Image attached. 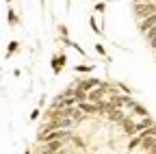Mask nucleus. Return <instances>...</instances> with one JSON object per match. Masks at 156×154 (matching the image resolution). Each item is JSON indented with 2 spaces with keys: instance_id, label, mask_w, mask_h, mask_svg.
Wrapping results in <instances>:
<instances>
[{
  "instance_id": "nucleus-1",
  "label": "nucleus",
  "mask_w": 156,
  "mask_h": 154,
  "mask_svg": "<svg viewBox=\"0 0 156 154\" xmlns=\"http://www.w3.org/2000/svg\"><path fill=\"white\" fill-rule=\"evenodd\" d=\"M156 13V2L154 0H145V2H134V15L139 17V20H143V17Z\"/></svg>"
},
{
  "instance_id": "nucleus-2",
  "label": "nucleus",
  "mask_w": 156,
  "mask_h": 154,
  "mask_svg": "<svg viewBox=\"0 0 156 154\" xmlns=\"http://www.w3.org/2000/svg\"><path fill=\"white\" fill-rule=\"evenodd\" d=\"M100 85H102L100 78H83V81H78V83H76V87H80V89H85V91L95 89V87H100Z\"/></svg>"
},
{
  "instance_id": "nucleus-3",
  "label": "nucleus",
  "mask_w": 156,
  "mask_h": 154,
  "mask_svg": "<svg viewBox=\"0 0 156 154\" xmlns=\"http://www.w3.org/2000/svg\"><path fill=\"white\" fill-rule=\"evenodd\" d=\"M154 24H156V13H152V15L143 17V20H141V24H139V30H141V35H143L145 30H150Z\"/></svg>"
},
{
  "instance_id": "nucleus-4",
  "label": "nucleus",
  "mask_w": 156,
  "mask_h": 154,
  "mask_svg": "<svg viewBox=\"0 0 156 154\" xmlns=\"http://www.w3.org/2000/svg\"><path fill=\"white\" fill-rule=\"evenodd\" d=\"M63 65H65V54H61V56H52V72H54V74H61Z\"/></svg>"
},
{
  "instance_id": "nucleus-5",
  "label": "nucleus",
  "mask_w": 156,
  "mask_h": 154,
  "mask_svg": "<svg viewBox=\"0 0 156 154\" xmlns=\"http://www.w3.org/2000/svg\"><path fill=\"white\" fill-rule=\"evenodd\" d=\"M130 109H132V113H134V115H139V117H150V113H147V109H143V106H141L139 102H134V104H132Z\"/></svg>"
},
{
  "instance_id": "nucleus-6",
  "label": "nucleus",
  "mask_w": 156,
  "mask_h": 154,
  "mask_svg": "<svg viewBox=\"0 0 156 154\" xmlns=\"http://www.w3.org/2000/svg\"><path fill=\"white\" fill-rule=\"evenodd\" d=\"M20 50V44L17 41H9V48H7V56H11L13 52H17Z\"/></svg>"
},
{
  "instance_id": "nucleus-7",
  "label": "nucleus",
  "mask_w": 156,
  "mask_h": 154,
  "mask_svg": "<svg viewBox=\"0 0 156 154\" xmlns=\"http://www.w3.org/2000/svg\"><path fill=\"white\" fill-rule=\"evenodd\" d=\"M7 15H9V24H11V26H15V24H17V15H15V11H13V9H9V11H7Z\"/></svg>"
},
{
  "instance_id": "nucleus-8",
  "label": "nucleus",
  "mask_w": 156,
  "mask_h": 154,
  "mask_svg": "<svg viewBox=\"0 0 156 154\" xmlns=\"http://www.w3.org/2000/svg\"><path fill=\"white\" fill-rule=\"evenodd\" d=\"M143 35H145V39H147V41H150V39H152V37H156V24H154V26H152V28H150V30H145V33H143Z\"/></svg>"
},
{
  "instance_id": "nucleus-9",
  "label": "nucleus",
  "mask_w": 156,
  "mask_h": 154,
  "mask_svg": "<svg viewBox=\"0 0 156 154\" xmlns=\"http://www.w3.org/2000/svg\"><path fill=\"white\" fill-rule=\"evenodd\" d=\"M89 24H91V28H93V30H95L98 35H102V28H100V26H98V22L93 20V15H91V20H89Z\"/></svg>"
},
{
  "instance_id": "nucleus-10",
  "label": "nucleus",
  "mask_w": 156,
  "mask_h": 154,
  "mask_svg": "<svg viewBox=\"0 0 156 154\" xmlns=\"http://www.w3.org/2000/svg\"><path fill=\"white\" fill-rule=\"evenodd\" d=\"M93 65H76V72H91Z\"/></svg>"
},
{
  "instance_id": "nucleus-11",
  "label": "nucleus",
  "mask_w": 156,
  "mask_h": 154,
  "mask_svg": "<svg viewBox=\"0 0 156 154\" xmlns=\"http://www.w3.org/2000/svg\"><path fill=\"white\" fill-rule=\"evenodd\" d=\"M93 9H95L98 13H104V9H106V5H104V2H95V7H93Z\"/></svg>"
},
{
  "instance_id": "nucleus-12",
  "label": "nucleus",
  "mask_w": 156,
  "mask_h": 154,
  "mask_svg": "<svg viewBox=\"0 0 156 154\" xmlns=\"http://www.w3.org/2000/svg\"><path fill=\"white\" fill-rule=\"evenodd\" d=\"M95 52H98V54H102V56L106 54V50H104V46H102V44H95Z\"/></svg>"
},
{
  "instance_id": "nucleus-13",
  "label": "nucleus",
  "mask_w": 156,
  "mask_h": 154,
  "mask_svg": "<svg viewBox=\"0 0 156 154\" xmlns=\"http://www.w3.org/2000/svg\"><path fill=\"white\" fill-rule=\"evenodd\" d=\"M58 33H61V37H67V26L61 24V26H58Z\"/></svg>"
},
{
  "instance_id": "nucleus-14",
  "label": "nucleus",
  "mask_w": 156,
  "mask_h": 154,
  "mask_svg": "<svg viewBox=\"0 0 156 154\" xmlns=\"http://www.w3.org/2000/svg\"><path fill=\"white\" fill-rule=\"evenodd\" d=\"M37 117H39V109H35V111H33V113H30V120H33V122H35V120H37Z\"/></svg>"
},
{
  "instance_id": "nucleus-15",
  "label": "nucleus",
  "mask_w": 156,
  "mask_h": 154,
  "mask_svg": "<svg viewBox=\"0 0 156 154\" xmlns=\"http://www.w3.org/2000/svg\"><path fill=\"white\" fill-rule=\"evenodd\" d=\"M150 44H152V48L156 50V37H152V39H150Z\"/></svg>"
},
{
  "instance_id": "nucleus-16",
  "label": "nucleus",
  "mask_w": 156,
  "mask_h": 154,
  "mask_svg": "<svg viewBox=\"0 0 156 154\" xmlns=\"http://www.w3.org/2000/svg\"><path fill=\"white\" fill-rule=\"evenodd\" d=\"M132 2H145V0H132Z\"/></svg>"
},
{
  "instance_id": "nucleus-17",
  "label": "nucleus",
  "mask_w": 156,
  "mask_h": 154,
  "mask_svg": "<svg viewBox=\"0 0 156 154\" xmlns=\"http://www.w3.org/2000/svg\"><path fill=\"white\" fill-rule=\"evenodd\" d=\"M7 2H11V0H7Z\"/></svg>"
}]
</instances>
